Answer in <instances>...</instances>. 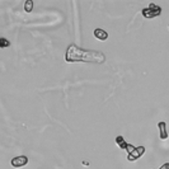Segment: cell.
<instances>
[{"mask_svg":"<svg viewBox=\"0 0 169 169\" xmlns=\"http://www.w3.org/2000/svg\"><path fill=\"white\" fill-rule=\"evenodd\" d=\"M32 8H33V2H32V0H27L26 4H24V10L27 13H31L32 12Z\"/></svg>","mask_w":169,"mask_h":169,"instance_id":"cell-8","label":"cell"},{"mask_svg":"<svg viewBox=\"0 0 169 169\" xmlns=\"http://www.w3.org/2000/svg\"><path fill=\"white\" fill-rule=\"evenodd\" d=\"M116 143H117V145L121 147V149H123V150H127V147H129V143H126V140L122 137V136H117L116 137Z\"/></svg>","mask_w":169,"mask_h":169,"instance_id":"cell-7","label":"cell"},{"mask_svg":"<svg viewBox=\"0 0 169 169\" xmlns=\"http://www.w3.org/2000/svg\"><path fill=\"white\" fill-rule=\"evenodd\" d=\"M160 13H161V8H160L159 5H155V4H153V3L149 5V8L143 9V16H144L145 18H147V19L159 17Z\"/></svg>","mask_w":169,"mask_h":169,"instance_id":"cell-2","label":"cell"},{"mask_svg":"<svg viewBox=\"0 0 169 169\" xmlns=\"http://www.w3.org/2000/svg\"><path fill=\"white\" fill-rule=\"evenodd\" d=\"M94 37L97 40H99V41H105L108 38V33L104 29H102V28H95L94 29Z\"/></svg>","mask_w":169,"mask_h":169,"instance_id":"cell-5","label":"cell"},{"mask_svg":"<svg viewBox=\"0 0 169 169\" xmlns=\"http://www.w3.org/2000/svg\"><path fill=\"white\" fill-rule=\"evenodd\" d=\"M158 127L160 130V139L161 140H165L168 139V132H167V123L164 121H161L158 123Z\"/></svg>","mask_w":169,"mask_h":169,"instance_id":"cell-6","label":"cell"},{"mask_svg":"<svg viewBox=\"0 0 169 169\" xmlns=\"http://www.w3.org/2000/svg\"><path fill=\"white\" fill-rule=\"evenodd\" d=\"M160 169H169V163H164L163 165L160 167Z\"/></svg>","mask_w":169,"mask_h":169,"instance_id":"cell-10","label":"cell"},{"mask_svg":"<svg viewBox=\"0 0 169 169\" xmlns=\"http://www.w3.org/2000/svg\"><path fill=\"white\" fill-rule=\"evenodd\" d=\"M144 154H145V147L144 146H139V147H135L131 154H129L127 159H129V161H135L139 158H141Z\"/></svg>","mask_w":169,"mask_h":169,"instance_id":"cell-3","label":"cell"},{"mask_svg":"<svg viewBox=\"0 0 169 169\" xmlns=\"http://www.w3.org/2000/svg\"><path fill=\"white\" fill-rule=\"evenodd\" d=\"M65 60L67 62H94V64H103L105 56L99 51L83 50L78 46L71 45L67 47L65 53Z\"/></svg>","mask_w":169,"mask_h":169,"instance_id":"cell-1","label":"cell"},{"mask_svg":"<svg viewBox=\"0 0 169 169\" xmlns=\"http://www.w3.org/2000/svg\"><path fill=\"white\" fill-rule=\"evenodd\" d=\"M28 163V158L24 157V155H20V157H17V158H13L10 164L14 167V168H20V167H24L27 165Z\"/></svg>","mask_w":169,"mask_h":169,"instance_id":"cell-4","label":"cell"},{"mask_svg":"<svg viewBox=\"0 0 169 169\" xmlns=\"http://www.w3.org/2000/svg\"><path fill=\"white\" fill-rule=\"evenodd\" d=\"M8 46H10V42L8 41V40H6V38H2V40H0V47H8Z\"/></svg>","mask_w":169,"mask_h":169,"instance_id":"cell-9","label":"cell"}]
</instances>
